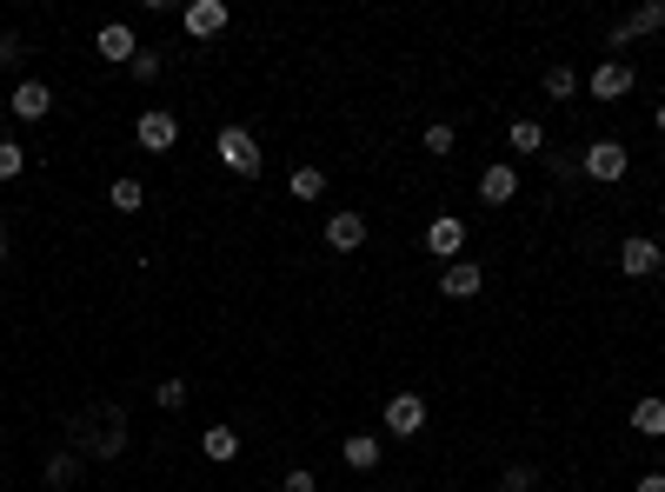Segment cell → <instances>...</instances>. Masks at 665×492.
<instances>
[{"mask_svg": "<svg viewBox=\"0 0 665 492\" xmlns=\"http://www.w3.org/2000/svg\"><path fill=\"white\" fill-rule=\"evenodd\" d=\"M532 485H539V472H532L526 459H519V466H506V479H499V492H532Z\"/></svg>", "mask_w": 665, "mask_h": 492, "instance_id": "27", "label": "cell"}, {"mask_svg": "<svg viewBox=\"0 0 665 492\" xmlns=\"http://www.w3.org/2000/svg\"><path fill=\"white\" fill-rule=\"evenodd\" d=\"M479 200H486V206L519 200V167H513V160H492V167L479 174Z\"/></svg>", "mask_w": 665, "mask_h": 492, "instance_id": "11", "label": "cell"}, {"mask_svg": "<svg viewBox=\"0 0 665 492\" xmlns=\"http://www.w3.org/2000/svg\"><path fill=\"white\" fill-rule=\"evenodd\" d=\"M632 492H665V472H645V479H639Z\"/></svg>", "mask_w": 665, "mask_h": 492, "instance_id": "31", "label": "cell"}, {"mask_svg": "<svg viewBox=\"0 0 665 492\" xmlns=\"http://www.w3.org/2000/svg\"><path fill=\"white\" fill-rule=\"evenodd\" d=\"M280 492H319V479H313V472H306V466H293V472H287V479H280Z\"/></svg>", "mask_w": 665, "mask_h": 492, "instance_id": "30", "label": "cell"}, {"mask_svg": "<svg viewBox=\"0 0 665 492\" xmlns=\"http://www.w3.org/2000/svg\"><path fill=\"white\" fill-rule=\"evenodd\" d=\"M426 253H432L439 266L466 260V220H460V213H439V220L426 227Z\"/></svg>", "mask_w": 665, "mask_h": 492, "instance_id": "4", "label": "cell"}, {"mask_svg": "<svg viewBox=\"0 0 665 492\" xmlns=\"http://www.w3.org/2000/svg\"><path fill=\"white\" fill-rule=\"evenodd\" d=\"M340 459H347L353 472H373V466H379V440H373V432H353V440L340 446Z\"/></svg>", "mask_w": 665, "mask_h": 492, "instance_id": "17", "label": "cell"}, {"mask_svg": "<svg viewBox=\"0 0 665 492\" xmlns=\"http://www.w3.org/2000/svg\"><path fill=\"white\" fill-rule=\"evenodd\" d=\"M658 27H665V0H645V8H632V14H626V34H632V40L658 34Z\"/></svg>", "mask_w": 665, "mask_h": 492, "instance_id": "18", "label": "cell"}, {"mask_svg": "<svg viewBox=\"0 0 665 492\" xmlns=\"http://www.w3.org/2000/svg\"><path fill=\"white\" fill-rule=\"evenodd\" d=\"M27 174V147L21 140H0V180H21Z\"/></svg>", "mask_w": 665, "mask_h": 492, "instance_id": "24", "label": "cell"}, {"mask_svg": "<svg viewBox=\"0 0 665 492\" xmlns=\"http://www.w3.org/2000/svg\"><path fill=\"white\" fill-rule=\"evenodd\" d=\"M658 266H665V253H658L652 234H632V240L619 247V273H626V280H652Z\"/></svg>", "mask_w": 665, "mask_h": 492, "instance_id": "7", "label": "cell"}, {"mask_svg": "<svg viewBox=\"0 0 665 492\" xmlns=\"http://www.w3.org/2000/svg\"><path fill=\"white\" fill-rule=\"evenodd\" d=\"M545 93H552V100H573V93H579V74H573L566 61H552V67H545Z\"/></svg>", "mask_w": 665, "mask_h": 492, "instance_id": "22", "label": "cell"}, {"mask_svg": "<svg viewBox=\"0 0 665 492\" xmlns=\"http://www.w3.org/2000/svg\"><path fill=\"white\" fill-rule=\"evenodd\" d=\"M106 200H114V213H140V206H147V187H140L134 174H121L114 187H106Z\"/></svg>", "mask_w": 665, "mask_h": 492, "instance_id": "19", "label": "cell"}, {"mask_svg": "<svg viewBox=\"0 0 665 492\" xmlns=\"http://www.w3.org/2000/svg\"><path fill=\"white\" fill-rule=\"evenodd\" d=\"M632 432H645V440H665V400H658V393H645V400L632 406Z\"/></svg>", "mask_w": 665, "mask_h": 492, "instance_id": "16", "label": "cell"}, {"mask_svg": "<svg viewBox=\"0 0 665 492\" xmlns=\"http://www.w3.org/2000/svg\"><path fill=\"white\" fill-rule=\"evenodd\" d=\"M8 247H14V240H8V227H0V266H8Z\"/></svg>", "mask_w": 665, "mask_h": 492, "instance_id": "32", "label": "cell"}, {"mask_svg": "<svg viewBox=\"0 0 665 492\" xmlns=\"http://www.w3.org/2000/svg\"><path fill=\"white\" fill-rule=\"evenodd\" d=\"M127 74H134L140 87H153V80L166 74V61H160V53H147V47H140V53H134V61H127Z\"/></svg>", "mask_w": 665, "mask_h": 492, "instance_id": "25", "label": "cell"}, {"mask_svg": "<svg viewBox=\"0 0 665 492\" xmlns=\"http://www.w3.org/2000/svg\"><path fill=\"white\" fill-rule=\"evenodd\" d=\"M67 440H74L80 459H121L127 453V419H121V406H80L67 419Z\"/></svg>", "mask_w": 665, "mask_h": 492, "instance_id": "1", "label": "cell"}, {"mask_svg": "<svg viewBox=\"0 0 665 492\" xmlns=\"http://www.w3.org/2000/svg\"><path fill=\"white\" fill-rule=\"evenodd\" d=\"M506 140H513V153H545V127L539 121H513Z\"/></svg>", "mask_w": 665, "mask_h": 492, "instance_id": "20", "label": "cell"}, {"mask_svg": "<svg viewBox=\"0 0 665 492\" xmlns=\"http://www.w3.org/2000/svg\"><path fill=\"white\" fill-rule=\"evenodd\" d=\"M134 140H140L147 153H174V147H180V121L166 114V106H147V114L134 121Z\"/></svg>", "mask_w": 665, "mask_h": 492, "instance_id": "5", "label": "cell"}, {"mask_svg": "<svg viewBox=\"0 0 665 492\" xmlns=\"http://www.w3.org/2000/svg\"><path fill=\"white\" fill-rule=\"evenodd\" d=\"M180 21H187L193 40H213V34H227V0H193Z\"/></svg>", "mask_w": 665, "mask_h": 492, "instance_id": "14", "label": "cell"}, {"mask_svg": "<svg viewBox=\"0 0 665 492\" xmlns=\"http://www.w3.org/2000/svg\"><path fill=\"white\" fill-rule=\"evenodd\" d=\"M213 160H219L234 180H253V174H260V140H253L247 127H219V134H213Z\"/></svg>", "mask_w": 665, "mask_h": 492, "instance_id": "2", "label": "cell"}, {"mask_svg": "<svg viewBox=\"0 0 665 492\" xmlns=\"http://www.w3.org/2000/svg\"><path fill=\"white\" fill-rule=\"evenodd\" d=\"M626 167H632V153H626V140H592V147L579 153V174H586V180H599V187H613V180H626Z\"/></svg>", "mask_w": 665, "mask_h": 492, "instance_id": "3", "label": "cell"}, {"mask_svg": "<svg viewBox=\"0 0 665 492\" xmlns=\"http://www.w3.org/2000/svg\"><path fill=\"white\" fill-rule=\"evenodd\" d=\"M8 106H14V121H27V127H34V121H47V114H53V87H47V80H21Z\"/></svg>", "mask_w": 665, "mask_h": 492, "instance_id": "12", "label": "cell"}, {"mask_svg": "<svg viewBox=\"0 0 665 492\" xmlns=\"http://www.w3.org/2000/svg\"><path fill=\"white\" fill-rule=\"evenodd\" d=\"M287 187H293V200H319V193H326V174H319V167H293Z\"/></svg>", "mask_w": 665, "mask_h": 492, "instance_id": "23", "label": "cell"}, {"mask_svg": "<svg viewBox=\"0 0 665 492\" xmlns=\"http://www.w3.org/2000/svg\"><path fill=\"white\" fill-rule=\"evenodd\" d=\"M80 466H87L80 453H53V459H47V485H61V492H67V485L80 479Z\"/></svg>", "mask_w": 665, "mask_h": 492, "instance_id": "21", "label": "cell"}, {"mask_svg": "<svg viewBox=\"0 0 665 492\" xmlns=\"http://www.w3.org/2000/svg\"><path fill=\"white\" fill-rule=\"evenodd\" d=\"M153 406L180 413V406H187V379H180V373H174V379H160V387H153Z\"/></svg>", "mask_w": 665, "mask_h": 492, "instance_id": "26", "label": "cell"}, {"mask_svg": "<svg viewBox=\"0 0 665 492\" xmlns=\"http://www.w3.org/2000/svg\"><path fill=\"white\" fill-rule=\"evenodd\" d=\"M453 140H460V134H453L447 121H432V127H426V153H453Z\"/></svg>", "mask_w": 665, "mask_h": 492, "instance_id": "28", "label": "cell"}, {"mask_svg": "<svg viewBox=\"0 0 665 492\" xmlns=\"http://www.w3.org/2000/svg\"><path fill=\"white\" fill-rule=\"evenodd\" d=\"M21 61H27V47H21V40H14V34H0V67H8V74H14V67H21Z\"/></svg>", "mask_w": 665, "mask_h": 492, "instance_id": "29", "label": "cell"}, {"mask_svg": "<svg viewBox=\"0 0 665 492\" xmlns=\"http://www.w3.org/2000/svg\"><path fill=\"white\" fill-rule=\"evenodd\" d=\"M658 134H665V106H658Z\"/></svg>", "mask_w": 665, "mask_h": 492, "instance_id": "33", "label": "cell"}, {"mask_svg": "<svg viewBox=\"0 0 665 492\" xmlns=\"http://www.w3.org/2000/svg\"><path fill=\"white\" fill-rule=\"evenodd\" d=\"M632 80H639V74H632V61H599L586 87H592V100H626V93H632Z\"/></svg>", "mask_w": 665, "mask_h": 492, "instance_id": "8", "label": "cell"}, {"mask_svg": "<svg viewBox=\"0 0 665 492\" xmlns=\"http://www.w3.org/2000/svg\"><path fill=\"white\" fill-rule=\"evenodd\" d=\"M326 247L332 253H360L366 247V220L360 213H326Z\"/></svg>", "mask_w": 665, "mask_h": 492, "instance_id": "13", "label": "cell"}, {"mask_svg": "<svg viewBox=\"0 0 665 492\" xmlns=\"http://www.w3.org/2000/svg\"><path fill=\"white\" fill-rule=\"evenodd\" d=\"M486 287V266L479 260H453V266H439V293L447 300H473Z\"/></svg>", "mask_w": 665, "mask_h": 492, "instance_id": "10", "label": "cell"}, {"mask_svg": "<svg viewBox=\"0 0 665 492\" xmlns=\"http://www.w3.org/2000/svg\"><path fill=\"white\" fill-rule=\"evenodd\" d=\"M93 47H100V61H114V67H127L134 53H140V34H134L127 21H106V27L93 34Z\"/></svg>", "mask_w": 665, "mask_h": 492, "instance_id": "9", "label": "cell"}, {"mask_svg": "<svg viewBox=\"0 0 665 492\" xmlns=\"http://www.w3.org/2000/svg\"><path fill=\"white\" fill-rule=\"evenodd\" d=\"M200 453H206L213 466H234V459H240V432H234V426H206V432H200Z\"/></svg>", "mask_w": 665, "mask_h": 492, "instance_id": "15", "label": "cell"}, {"mask_svg": "<svg viewBox=\"0 0 665 492\" xmlns=\"http://www.w3.org/2000/svg\"><path fill=\"white\" fill-rule=\"evenodd\" d=\"M386 432H393V440H419L426 432V400L419 393H393L386 400Z\"/></svg>", "mask_w": 665, "mask_h": 492, "instance_id": "6", "label": "cell"}]
</instances>
